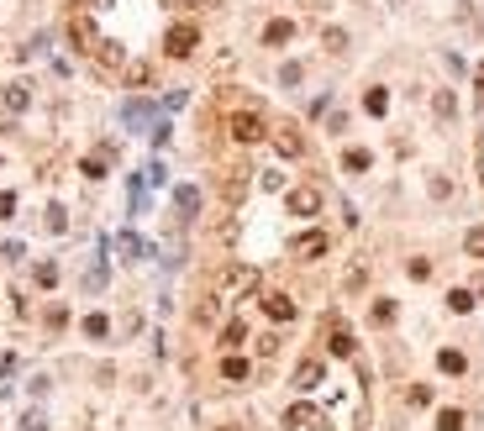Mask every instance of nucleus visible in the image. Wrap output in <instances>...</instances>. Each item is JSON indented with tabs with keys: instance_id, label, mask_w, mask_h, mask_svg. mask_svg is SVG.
Masks as SVG:
<instances>
[{
	"instance_id": "c85d7f7f",
	"label": "nucleus",
	"mask_w": 484,
	"mask_h": 431,
	"mask_svg": "<svg viewBox=\"0 0 484 431\" xmlns=\"http://www.w3.org/2000/svg\"><path fill=\"white\" fill-rule=\"evenodd\" d=\"M37 284H42V289H47V284H58V268L42 263V268H37Z\"/></svg>"
},
{
	"instance_id": "4be33fe9",
	"label": "nucleus",
	"mask_w": 484,
	"mask_h": 431,
	"mask_svg": "<svg viewBox=\"0 0 484 431\" xmlns=\"http://www.w3.org/2000/svg\"><path fill=\"white\" fill-rule=\"evenodd\" d=\"M121 74H127V84H148V79H153V69H148V63H127Z\"/></svg>"
},
{
	"instance_id": "a878e982",
	"label": "nucleus",
	"mask_w": 484,
	"mask_h": 431,
	"mask_svg": "<svg viewBox=\"0 0 484 431\" xmlns=\"http://www.w3.org/2000/svg\"><path fill=\"white\" fill-rule=\"evenodd\" d=\"M242 336H248V326H242V321H232V326H226V332H221V342H226V348H237Z\"/></svg>"
},
{
	"instance_id": "f3484780",
	"label": "nucleus",
	"mask_w": 484,
	"mask_h": 431,
	"mask_svg": "<svg viewBox=\"0 0 484 431\" xmlns=\"http://www.w3.org/2000/svg\"><path fill=\"white\" fill-rule=\"evenodd\" d=\"M116 252H121V258H142L148 247H142V237H137V231H121V237H116Z\"/></svg>"
},
{
	"instance_id": "f257e3e1",
	"label": "nucleus",
	"mask_w": 484,
	"mask_h": 431,
	"mask_svg": "<svg viewBox=\"0 0 484 431\" xmlns=\"http://www.w3.org/2000/svg\"><path fill=\"white\" fill-rule=\"evenodd\" d=\"M253 289H258V268L232 263V268H221V274H216V289H211V295H216V300H237V295H253Z\"/></svg>"
},
{
	"instance_id": "9d476101",
	"label": "nucleus",
	"mask_w": 484,
	"mask_h": 431,
	"mask_svg": "<svg viewBox=\"0 0 484 431\" xmlns=\"http://www.w3.org/2000/svg\"><path fill=\"white\" fill-rule=\"evenodd\" d=\"M327 252V231H300L295 237V258H321Z\"/></svg>"
},
{
	"instance_id": "5701e85b",
	"label": "nucleus",
	"mask_w": 484,
	"mask_h": 431,
	"mask_svg": "<svg viewBox=\"0 0 484 431\" xmlns=\"http://www.w3.org/2000/svg\"><path fill=\"white\" fill-rule=\"evenodd\" d=\"M437 431H463V410H442V416H437Z\"/></svg>"
},
{
	"instance_id": "473e14b6",
	"label": "nucleus",
	"mask_w": 484,
	"mask_h": 431,
	"mask_svg": "<svg viewBox=\"0 0 484 431\" xmlns=\"http://www.w3.org/2000/svg\"><path fill=\"white\" fill-rule=\"evenodd\" d=\"M479 100H484V63H479Z\"/></svg>"
},
{
	"instance_id": "7c9ffc66",
	"label": "nucleus",
	"mask_w": 484,
	"mask_h": 431,
	"mask_svg": "<svg viewBox=\"0 0 484 431\" xmlns=\"http://www.w3.org/2000/svg\"><path fill=\"white\" fill-rule=\"evenodd\" d=\"M164 6H205V0H164Z\"/></svg>"
},
{
	"instance_id": "0eeeda50",
	"label": "nucleus",
	"mask_w": 484,
	"mask_h": 431,
	"mask_svg": "<svg viewBox=\"0 0 484 431\" xmlns=\"http://www.w3.org/2000/svg\"><path fill=\"white\" fill-rule=\"evenodd\" d=\"M69 37H74V48H79V53H95V48H100V32H95L84 16H74V22H69Z\"/></svg>"
},
{
	"instance_id": "aec40b11",
	"label": "nucleus",
	"mask_w": 484,
	"mask_h": 431,
	"mask_svg": "<svg viewBox=\"0 0 484 431\" xmlns=\"http://www.w3.org/2000/svg\"><path fill=\"white\" fill-rule=\"evenodd\" d=\"M368 316H374V326H390L395 321V300H374V311H368Z\"/></svg>"
},
{
	"instance_id": "9b49d317",
	"label": "nucleus",
	"mask_w": 484,
	"mask_h": 431,
	"mask_svg": "<svg viewBox=\"0 0 484 431\" xmlns=\"http://www.w3.org/2000/svg\"><path fill=\"white\" fill-rule=\"evenodd\" d=\"M174 211L189 221V216L201 211V190H195V184H179V190H174Z\"/></svg>"
},
{
	"instance_id": "20e7f679",
	"label": "nucleus",
	"mask_w": 484,
	"mask_h": 431,
	"mask_svg": "<svg viewBox=\"0 0 484 431\" xmlns=\"http://www.w3.org/2000/svg\"><path fill=\"white\" fill-rule=\"evenodd\" d=\"M316 426H321L316 405H290V410H284V431H316Z\"/></svg>"
},
{
	"instance_id": "c756f323",
	"label": "nucleus",
	"mask_w": 484,
	"mask_h": 431,
	"mask_svg": "<svg viewBox=\"0 0 484 431\" xmlns=\"http://www.w3.org/2000/svg\"><path fill=\"white\" fill-rule=\"evenodd\" d=\"M11 211H16V195H0V221H6Z\"/></svg>"
},
{
	"instance_id": "bb28decb",
	"label": "nucleus",
	"mask_w": 484,
	"mask_h": 431,
	"mask_svg": "<svg viewBox=\"0 0 484 431\" xmlns=\"http://www.w3.org/2000/svg\"><path fill=\"white\" fill-rule=\"evenodd\" d=\"M463 247H469L474 258H484V231H469V237H463Z\"/></svg>"
},
{
	"instance_id": "2eb2a0df",
	"label": "nucleus",
	"mask_w": 484,
	"mask_h": 431,
	"mask_svg": "<svg viewBox=\"0 0 484 431\" xmlns=\"http://www.w3.org/2000/svg\"><path fill=\"white\" fill-rule=\"evenodd\" d=\"M290 37H295V22H269V26H263V42H274V48L290 42Z\"/></svg>"
},
{
	"instance_id": "6ab92c4d",
	"label": "nucleus",
	"mask_w": 484,
	"mask_h": 431,
	"mask_svg": "<svg viewBox=\"0 0 484 431\" xmlns=\"http://www.w3.org/2000/svg\"><path fill=\"white\" fill-rule=\"evenodd\" d=\"M242 174H248V168H226V179H221L226 200H237V195H242Z\"/></svg>"
},
{
	"instance_id": "4468645a",
	"label": "nucleus",
	"mask_w": 484,
	"mask_h": 431,
	"mask_svg": "<svg viewBox=\"0 0 484 431\" xmlns=\"http://www.w3.org/2000/svg\"><path fill=\"white\" fill-rule=\"evenodd\" d=\"M437 368H442V373H463V368H469V358H463L458 348H442V352H437Z\"/></svg>"
},
{
	"instance_id": "f8f14e48",
	"label": "nucleus",
	"mask_w": 484,
	"mask_h": 431,
	"mask_svg": "<svg viewBox=\"0 0 484 431\" xmlns=\"http://www.w3.org/2000/svg\"><path fill=\"white\" fill-rule=\"evenodd\" d=\"M26 84H6V95H0V111H6V116H16V111H26Z\"/></svg>"
},
{
	"instance_id": "b1692460",
	"label": "nucleus",
	"mask_w": 484,
	"mask_h": 431,
	"mask_svg": "<svg viewBox=\"0 0 484 431\" xmlns=\"http://www.w3.org/2000/svg\"><path fill=\"white\" fill-rule=\"evenodd\" d=\"M448 305H453V311H474V289H453Z\"/></svg>"
},
{
	"instance_id": "ddd939ff",
	"label": "nucleus",
	"mask_w": 484,
	"mask_h": 431,
	"mask_svg": "<svg viewBox=\"0 0 484 431\" xmlns=\"http://www.w3.org/2000/svg\"><path fill=\"white\" fill-rule=\"evenodd\" d=\"M321 373H327V368H321L316 358H306V363L295 368V389H316V384H321Z\"/></svg>"
},
{
	"instance_id": "6e6552de",
	"label": "nucleus",
	"mask_w": 484,
	"mask_h": 431,
	"mask_svg": "<svg viewBox=\"0 0 484 431\" xmlns=\"http://www.w3.org/2000/svg\"><path fill=\"white\" fill-rule=\"evenodd\" d=\"M274 147H279L284 158H300V153H306V143H300V132L290 127V121H284V127H274Z\"/></svg>"
},
{
	"instance_id": "dca6fc26",
	"label": "nucleus",
	"mask_w": 484,
	"mask_h": 431,
	"mask_svg": "<svg viewBox=\"0 0 484 431\" xmlns=\"http://www.w3.org/2000/svg\"><path fill=\"white\" fill-rule=\"evenodd\" d=\"M364 111H368V116H384V111H390V90H379V84H374V90L364 95Z\"/></svg>"
},
{
	"instance_id": "412c9836",
	"label": "nucleus",
	"mask_w": 484,
	"mask_h": 431,
	"mask_svg": "<svg viewBox=\"0 0 484 431\" xmlns=\"http://www.w3.org/2000/svg\"><path fill=\"white\" fill-rule=\"evenodd\" d=\"M343 163H348V174H364V168H368V153H364V147H348Z\"/></svg>"
},
{
	"instance_id": "a211bd4d",
	"label": "nucleus",
	"mask_w": 484,
	"mask_h": 431,
	"mask_svg": "<svg viewBox=\"0 0 484 431\" xmlns=\"http://www.w3.org/2000/svg\"><path fill=\"white\" fill-rule=\"evenodd\" d=\"M221 373H226V379H248V373H253V363L232 352V358H221Z\"/></svg>"
},
{
	"instance_id": "cd10ccee",
	"label": "nucleus",
	"mask_w": 484,
	"mask_h": 431,
	"mask_svg": "<svg viewBox=\"0 0 484 431\" xmlns=\"http://www.w3.org/2000/svg\"><path fill=\"white\" fill-rule=\"evenodd\" d=\"M106 174V158H84V179H100Z\"/></svg>"
},
{
	"instance_id": "39448f33",
	"label": "nucleus",
	"mask_w": 484,
	"mask_h": 431,
	"mask_svg": "<svg viewBox=\"0 0 484 431\" xmlns=\"http://www.w3.org/2000/svg\"><path fill=\"white\" fill-rule=\"evenodd\" d=\"M316 211H321V190H316V184L290 190V216H316Z\"/></svg>"
},
{
	"instance_id": "393cba45",
	"label": "nucleus",
	"mask_w": 484,
	"mask_h": 431,
	"mask_svg": "<svg viewBox=\"0 0 484 431\" xmlns=\"http://www.w3.org/2000/svg\"><path fill=\"white\" fill-rule=\"evenodd\" d=\"M106 332H111L106 316H84V336H106Z\"/></svg>"
},
{
	"instance_id": "2f4dec72",
	"label": "nucleus",
	"mask_w": 484,
	"mask_h": 431,
	"mask_svg": "<svg viewBox=\"0 0 484 431\" xmlns=\"http://www.w3.org/2000/svg\"><path fill=\"white\" fill-rule=\"evenodd\" d=\"M74 6H111V0H74Z\"/></svg>"
},
{
	"instance_id": "1a4fd4ad",
	"label": "nucleus",
	"mask_w": 484,
	"mask_h": 431,
	"mask_svg": "<svg viewBox=\"0 0 484 431\" xmlns=\"http://www.w3.org/2000/svg\"><path fill=\"white\" fill-rule=\"evenodd\" d=\"M263 316H269V321H295V300L290 295H263Z\"/></svg>"
},
{
	"instance_id": "7ed1b4c3",
	"label": "nucleus",
	"mask_w": 484,
	"mask_h": 431,
	"mask_svg": "<svg viewBox=\"0 0 484 431\" xmlns=\"http://www.w3.org/2000/svg\"><path fill=\"white\" fill-rule=\"evenodd\" d=\"M195 42H201V32H195V26H189V22L169 26V37H164V48L174 53V58H189V53H195Z\"/></svg>"
},
{
	"instance_id": "423d86ee",
	"label": "nucleus",
	"mask_w": 484,
	"mask_h": 431,
	"mask_svg": "<svg viewBox=\"0 0 484 431\" xmlns=\"http://www.w3.org/2000/svg\"><path fill=\"white\" fill-rule=\"evenodd\" d=\"M327 352H337V358H353V332H348L343 321H327Z\"/></svg>"
},
{
	"instance_id": "f03ea898",
	"label": "nucleus",
	"mask_w": 484,
	"mask_h": 431,
	"mask_svg": "<svg viewBox=\"0 0 484 431\" xmlns=\"http://www.w3.org/2000/svg\"><path fill=\"white\" fill-rule=\"evenodd\" d=\"M226 132H232L237 143H263V137H269V121H263L258 111H232V116H226Z\"/></svg>"
}]
</instances>
